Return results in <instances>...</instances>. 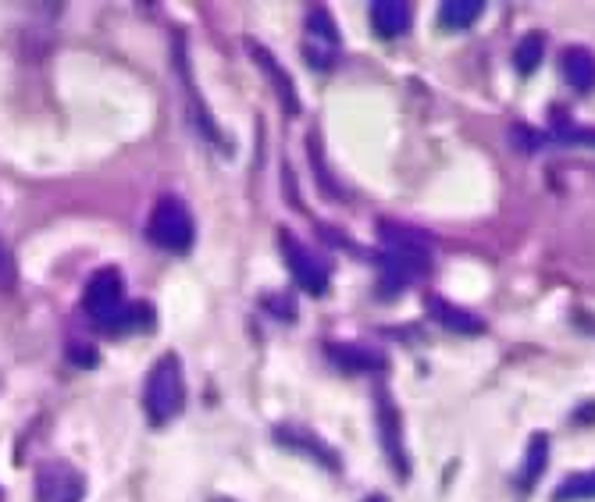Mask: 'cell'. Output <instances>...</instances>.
<instances>
[{"label": "cell", "mask_w": 595, "mask_h": 502, "mask_svg": "<svg viewBox=\"0 0 595 502\" xmlns=\"http://www.w3.org/2000/svg\"><path fill=\"white\" fill-rule=\"evenodd\" d=\"M382 257H378V289L382 296H396L407 285H414L432 268V239L417 228L382 221Z\"/></svg>", "instance_id": "cell-1"}, {"label": "cell", "mask_w": 595, "mask_h": 502, "mask_svg": "<svg viewBox=\"0 0 595 502\" xmlns=\"http://www.w3.org/2000/svg\"><path fill=\"white\" fill-rule=\"evenodd\" d=\"M186 403V378H182V360L175 353H164L147 374V389H143V406L154 424H168L182 413Z\"/></svg>", "instance_id": "cell-2"}, {"label": "cell", "mask_w": 595, "mask_h": 502, "mask_svg": "<svg viewBox=\"0 0 595 502\" xmlns=\"http://www.w3.org/2000/svg\"><path fill=\"white\" fill-rule=\"evenodd\" d=\"M125 303H129L125 300V278L118 268H100L97 275L86 282V292H82V307H86L93 324L104 328V332H115Z\"/></svg>", "instance_id": "cell-3"}, {"label": "cell", "mask_w": 595, "mask_h": 502, "mask_svg": "<svg viewBox=\"0 0 595 502\" xmlns=\"http://www.w3.org/2000/svg\"><path fill=\"white\" fill-rule=\"evenodd\" d=\"M147 235H150V243L161 246V250L186 253L189 246H193V235H196L193 214H189L186 203L175 200V196H161L154 214H150Z\"/></svg>", "instance_id": "cell-4"}, {"label": "cell", "mask_w": 595, "mask_h": 502, "mask_svg": "<svg viewBox=\"0 0 595 502\" xmlns=\"http://www.w3.org/2000/svg\"><path fill=\"white\" fill-rule=\"evenodd\" d=\"M278 235H282L278 243H282L286 264H289V271H293V282L300 285L303 292H310V296H325L328 282H332V268H328V260H321L314 250H307L293 232H278Z\"/></svg>", "instance_id": "cell-5"}, {"label": "cell", "mask_w": 595, "mask_h": 502, "mask_svg": "<svg viewBox=\"0 0 595 502\" xmlns=\"http://www.w3.org/2000/svg\"><path fill=\"white\" fill-rule=\"evenodd\" d=\"M339 29H335L328 8H310L307 11V43H303V54H307L310 68L328 72V68L339 61Z\"/></svg>", "instance_id": "cell-6"}, {"label": "cell", "mask_w": 595, "mask_h": 502, "mask_svg": "<svg viewBox=\"0 0 595 502\" xmlns=\"http://www.w3.org/2000/svg\"><path fill=\"white\" fill-rule=\"evenodd\" d=\"M40 502H79L86 495V478L65 460H47L36 470Z\"/></svg>", "instance_id": "cell-7"}, {"label": "cell", "mask_w": 595, "mask_h": 502, "mask_svg": "<svg viewBox=\"0 0 595 502\" xmlns=\"http://www.w3.org/2000/svg\"><path fill=\"white\" fill-rule=\"evenodd\" d=\"M378 431H382V446L392 460V470H396L400 478H407L410 467H407V453H403V438H400V413H396V406H392L385 389H378Z\"/></svg>", "instance_id": "cell-8"}, {"label": "cell", "mask_w": 595, "mask_h": 502, "mask_svg": "<svg viewBox=\"0 0 595 502\" xmlns=\"http://www.w3.org/2000/svg\"><path fill=\"white\" fill-rule=\"evenodd\" d=\"M328 360L350 374H371V371H385V367H389V360H385L378 349L357 346V342H328Z\"/></svg>", "instance_id": "cell-9"}, {"label": "cell", "mask_w": 595, "mask_h": 502, "mask_svg": "<svg viewBox=\"0 0 595 502\" xmlns=\"http://www.w3.org/2000/svg\"><path fill=\"white\" fill-rule=\"evenodd\" d=\"M424 310H428L442 328H449V332H460V335L485 332V321H481V317H474L471 310H464V307H453L449 300H442L439 292H428V296H424Z\"/></svg>", "instance_id": "cell-10"}, {"label": "cell", "mask_w": 595, "mask_h": 502, "mask_svg": "<svg viewBox=\"0 0 595 502\" xmlns=\"http://www.w3.org/2000/svg\"><path fill=\"white\" fill-rule=\"evenodd\" d=\"M246 50H250V57L257 61V68H261L264 75H268V82L275 86V93H278V104L286 107L289 114H296L300 111V97H296V86H293V79H289L282 68H278V61L268 54V47H261V43H246Z\"/></svg>", "instance_id": "cell-11"}, {"label": "cell", "mask_w": 595, "mask_h": 502, "mask_svg": "<svg viewBox=\"0 0 595 502\" xmlns=\"http://www.w3.org/2000/svg\"><path fill=\"white\" fill-rule=\"evenodd\" d=\"M414 22V11L403 0H375L371 4V29H375L382 40H396L403 36Z\"/></svg>", "instance_id": "cell-12"}, {"label": "cell", "mask_w": 595, "mask_h": 502, "mask_svg": "<svg viewBox=\"0 0 595 502\" xmlns=\"http://www.w3.org/2000/svg\"><path fill=\"white\" fill-rule=\"evenodd\" d=\"M560 72L571 82V90L592 93L595 90V54L588 47H567L560 54Z\"/></svg>", "instance_id": "cell-13"}, {"label": "cell", "mask_w": 595, "mask_h": 502, "mask_svg": "<svg viewBox=\"0 0 595 502\" xmlns=\"http://www.w3.org/2000/svg\"><path fill=\"white\" fill-rule=\"evenodd\" d=\"M485 11V0H446L439 8V25L442 29H471L474 22L481 18Z\"/></svg>", "instance_id": "cell-14"}, {"label": "cell", "mask_w": 595, "mask_h": 502, "mask_svg": "<svg viewBox=\"0 0 595 502\" xmlns=\"http://www.w3.org/2000/svg\"><path fill=\"white\" fill-rule=\"evenodd\" d=\"M592 499H595V470L563 478L553 492V502H592Z\"/></svg>", "instance_id": "cell-15"}, {"label": "cell", "mask_w": 595, "mask_h": 502, "mask_svg": "<svg viewBox=\"0 0 595 502\" xmlns=\"http://www.w3.org/2000/svg\"><path fill=\"white\" fill-rule=\"evenodd\" d=\"M542 54H546V36L542 33H528L514 50V65L521 75H531L538 65H542Z\"/></svg>", "instance_id": "cell-16"}, {"label": "cell", "mask_w": 595, "mask_h": 502, "mask_svg": "<svg viewBox=\"0 0 595 502\" xmlns=\"http://www.w3.org/2000/svg\"><path fill=\"white\" fill-rule=\"evenodd\" d=\"M122 332H154V307H150V303H125L122 317H118L111 335H122Z\"/></svg>", "instance_id": "cell-17"}, {"label": "cell", "mask_w": 595, "mask_h": 502, "mask_svg": "<svg viewBox=\"0 0 595 502\" xmlns=\"http://www.w3.org/2000/svg\"><path fill=\"white\" fill-rule=\"evenodd\" d=\"M546 456H549V438L538 431V435L528 442V460H524V474H521V488H524V492H528V488L538 481V474L546 470Z\"/></svg>", "instance_id": "cell-18"}, {"label": "cell", "mask_w": 595, "mask_h": 502, "mask_svg": "<svg viewBox=\"0 0 595 502\" xmlns=\"http://www.w3.org/2000/svg\"><path fill=\"white\" fill-rule=\"evenodd\" d=\"M278 442H289V446H300V449H307L310 456L318 453L321 460H325V467H339V456H335L328 446H321V442H318V438H314V435H310V431L278 428Z\"/></svg>", "instance_id": "cell-19"}, {"label": "cell", "mask_w": 595, "mask_h": 502, "mask_svg": "<svg viewBox=\"0 0 595 502\" xmlns=\"http://www.w3.org/2000/svg\"><path fill=\"white\" fill-rule=\"evenodd\" d=\"M68 357L75 360V364L79 367H97V349L93 346H82V342H72V346H68Z\"/></svg>", "instance_id": "cell-20"}, {"label": "cell", "mask_w": 595, "mask_h": 502, "mask_svg": "<svg viewBox=\"0 0 595 502\" xmlns=\"http://www.w3.org/2000/svg\"><path fill=\"white\" fill-rule=\"evenodd\" d=\"M11 282H15V268H11L8 250L0 246V285H11Z\"/></svg>", "instance_id": "cell-21"}, {"label": "cell", "mask_w": 595, "mask_h": 502, "mask_svg": "<svg viewBox=\"0 0 595 502\" xmlns=\"http://www.w3.org/2000/svg\"><path fill=\"white\" fill-rule=\"evenodd\" d=\"M364 502H389L385 495H371V499H364Z\"/></svg>", "instance_id": "cell-22"}]
</instances>
